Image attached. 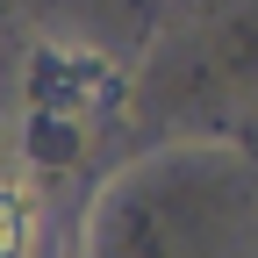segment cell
<instances>
[{
  "instance_id": "cell-2",
  "label": "cell",
  "mask_w": 258,
  "mask_h": 258,
  "mask_svg": "<svg viewBox=\"0 0 258 258\" xmlns=\"http://www.w3.org/2000/svg\"><path fill=\"white\" fill-rule=\"evenodd\" d=\"M36 244V208H29V194L0 179V258H29Z\"/></svg>"
},
{
  "instance_id": "cell-1",
  "label": "cell",
  "mask_w": 258,
  "mask_h": 258,
  "mask_svg": "<svg viewBox=\"0 0 258 258\" xmlns=\"http://www.w3.org/2000/svg\"><path fill=\"white\" fill-rule=\"evenodd\" d=\"M36 101L43 108H64V115H101L122 101V79L108 57L93 50H43L36 57Z\"/></svg>"
}]
</instances>
